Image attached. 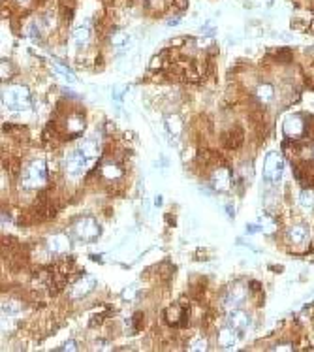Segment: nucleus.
Returning a JSON list of instances; mask_svg holds the SVG:
<instances>
[{
	"label": "nucleus",
	"mask_w": 314,
	"mask_h": 352,
	"mask_svg": "<svg viewBox=\"0 0 314 352\" xmlns=\"http://www.w3.org/2000/svg\"><path fill=\"white\" fill-rule=\"evenodd\" d=\"M85 130V119L81 115H72L66 119V132L70 134V138L79 136V134Z\"/></svg>",
	"instance_id": "obj_11"
},
{
	"label": "nucleus",
	"mask_w": 314,
	"mask_h": 352,
	"mask_svg": "<svg viewBox=\"0 0 314 352\" xmlns=\"http://www.w3.org/2000/svg\"><path fill=\"white\" fill-rule=\"evenodd\" d=\"M89 164H90V160H89L85 154L77 149L76 152H72V154H70V158H68V162H66V170H68L70 175L79 177V175H83V173H85V170L89 168Z\"/></svg>",
	"instance_id": "obj_6"
},
{
	"label": "nucleus",
	"mask_w": 314,
	"mask_h": 352,
	"mask_svg": "<svg viewBox=\"0 0 314 352\" xmlns=\"http://www.w3.org/2000/svg\"><path fill=\"white\" fill-rule=\"evenodd\" d=\"M166 126H168V132L173 134V136H179L181 134V121L177 117H172V121L168 119L166 121Z\"/></svg>",
	"instance_id": "obj_22"
},
{
	"label": "nucleus",
	"mask_w": 314,
	"mask_h": 352,
	"mask_svg": "<svg viewBox=\"0 0 314 352\" xmlns=\"http://www.w3.org/2000/svg\"><path fill=\"white\" fill-rule=\"evenodd\" d=\"M275 351H292V347L290 345H278V347H275Z\"/></svg>",
	"instance_id": "obj_28"
},
{
	"label": "nucleus",
	"mask_w": 314,
	"mask_h": 352,
	"mask_svg": "<svg viewBox=\"0 0 314 352\" xmlns=\"http://www.w3.org/2000/svg\"><path fill=\"white\" fill-rule=\"evenodd\" d=\"M109 42H111V46H115V48H123L124 44L128 42V34H126L124 30H117V32H113V34L109 36Z\"/></svg>",
	"instance_id": "obj_21"
},
{
	"label": "nucleus",
	"mask_w": 314,
	"mask_h": 352,
	"mask_svg": "<svg viewBox=\"0 0 314 352\" xmlns=\"http://www.w3.org/2000/svg\"><path fill=\"white\" fill-rule=\"evenodd\" d=\"M72 230H74V236H76L79 241H85V243L94 241V239H98L100 234H102L100 224H98L92 217H81V219H77L76 222H74Z\"/></svg>",
	"instance_id": "obj_2"
},
{
	"label": "nucleus",
	"mask_w": 314,
	"mask_h": 352,
	"mask_svg": "<svg viewBox=\"0 0 314 352\" xmlns=\"http://www.w3.org/2000/svg\"><path fill=\"white\" fill-rule=\"evenodd\" d=\"M219 343L220 347H224V349H231L235 343H237V335H235V330L233 328H222L219 332Z\"/></svg>",
	"instance_id": "obj_16"
},
{
	"label": "nucleus",
	"mask_w": 314,
	"mask_h": 352,
	"mask_svg": "<svg viewBox=\"0 0 314 352\" xmlns=\"http://www.w3.org/2000/svg\"><path fill=\"white\" fill-rule=\"evenodd\" d=\"M2 102L11 111H25L30 107V91L25 85L8 87L2 95Z\"/></svg>",
	"instance_id": "obj_1"
},
{
	"label": "nucleus",
	"mask_w": 314,
	"mask_h": 352,
	"mask_svg": "<svg viewBox=\"0 0 314 352\" xmlns=\"http://www.w3.org/2000/svg\"><path fill=\"white\" fill-rule=\"evenodd\" d=\"M256 232H262V224H248L247 226V234H256Z\"/></svg>",
	"instance_id": "obj_26"
},
{
	"label": "nucleus",
	"mask_w": 314,
	"mask_h": 352,
	"mask_svg": "<svg viewBox=\"0 0 314 352\" xmlns=\"http://www.w3.org/2000/svg\"><path fill=\"white\" fill-rule=\"evenodd\" d=\"M213 187L217 191H226L229 187V171L226 168H220L213 173Z\"/></svg>",
	"instance_id": "obj_15"
},
{
	"label": "nucleus",
	"mask_w": 314,
	"mask_h": 352,
	"mask_svg": "<svg viewBox=\"0 0 314 352\" xmlns=\"http://www.w3.org/2000/svg\"><path fill=\"white\" fill-rule=\"evenodd\" d=\"M243 300H245V286L233 285V286H229L226 296L222 298V305H224L226 309H235L239 303H243Z\"/></svg>",
	"instance_id": "obj_10"
},
{
	"label": "nucleus",
	"mask_w": 314,
	"mask_h": 352,
	"mask_svg": "<svg viewBox=\"0 0 314 352\" xmlns=\"http://www.w3.org/2000/svg\"><path fill=\"white\" fill-rule=\"evenodd\" d=\"M102 175H104V179H107V181H119V179L123 177V170H121V166L115 164V162H105L104 166H102Z\"/></svg>",
	"instance_id": "obj_13"
},
{
	"label": "nucleus",
	"mask_w": 314,
	"mask_h": 352,
	"mask_svg": "<svg viewBox=\"0 0 314 352\" xmlns=\"http://www.w3.org/2000/svg\"><path fill=\"white\" fill-rule=\"evenodd\" d=\"M226 320H228L229 328H233L235 332H245L250 326V316L245 311H239V309H229Z\"/></svg>",
	"instance_id": "obj_9"
},
{
	"label": "nucleus",
	"mask_w": 314,
	"mask_h": 352,
	"mask_svg": "<svg viewBox=\"0 0 314 352\" xmlns=\"http://www.w3.org/2000/svg\"><path fill=\"white\" fill-rule=\"evenodd\" d=\"M299 205L305 211H313L314 209V192L313 191H303L299 194Z\"/></svg>",
	"instance_id": "obj_19"
},
{
	"label": "nucleus",
	"mask_w": 314,
	"mask_h": 352,
	"mask_svg": "<svg viewBox=\"0 0 314 352\" xmlns=\"http://www.w3.org/2000/svg\"><path fill=\"white\" fill-rule=\"evenodd\" d=\"M90 38V29H89V25H81V27H77L74 30V40H76L77 46H85L87 42Z\"/></svg>",
	"instance_id": "obj_18"
},
{
	"label": "nucleus",
	"mask_w": 314,
	"mask_h": 352,
	"mask_svg": "<svg viewBox=\"0 0 314 352\" xmlns=\"http://www.w3.org/2000/svg\"><path fill=\"white\" fill-rule=\"evenodd\" d=\"M96 286V279L90 275H83L79 281H77L76 285L72 286V292H70V298L72 300H81V298H85L87 294H90L92 290H94Z\"/></svg>",
	"instance_id": "obj_8"
},
{
	"label": "nucleus",
	"mask_w": 314,
	"mask_h": 352,
	"mask_svg": "<svg viewBox=\"0 0 314 352\" xmlns=\"http://www.w3.org/2000/svg\"><path fill=\"white\" fill-rule=\"evenodd\" d=\"M79 151L92 162L96 156H98V145H96V142H92V140H85V142L79 145Z\"/></svg>",
	"instance_id": "obj_17"
},
{
	"label": "nucleus",
	"mask_w": 314,
	"mask_h": 352,
	"mask_svg": "<svg viewBox=\"0 0 314 352\" xmlns=\"http://www.w3.org/2000/svg\"><path fill=\"white\" fill-rule=\"evenodd\" d=\"M256 98L262 104H271L275 98V87L269 83H260L256 89Z\"/></svg>",
	"instance_id": "obj_14"
},
{
	"label": "nucleus",
	"mask_w": 314,
	"mask_h": 352,
	"mask_svg": "<svg viewBox=\"0 0 314 352\" xmlns=\"http://www.w3.org/2000/svg\"><path fill=\"white\" fill-rule=\"evenodd\" d=\"M58 351H77V343L76 341H66Z\"/></svg>",
	"instance_id": "obj_25"
},
{
	"label": "nucleus",
	"mask_w": 314,
	"mask_h": 352,
	"mask_svg": "<svg viewBox=\"0 0 314 352\" xmlns=\"http://www.w3.org/2000/svg\"><path fill=\"white\" fill-rule=\"evenodd\" d=\"M282 128H284V134L290 138V140H294V138H299V136H303L305 128H307V121H303V117L301 115H288L284 119V124H282Z\"/></svg>",
	"instance_id": "obj_5"
},
{
	"label": "nucleus",
	"mask_w": 314,
	"mask_h": 352,
	"mask_svg": "<svg viewBox=\"0 0 314 352\" xmlns=\"http://www.w3.org/2000/svg\"><path fill=\"white\" fill-rule=\"evenodd\" d=\"M47 181V166L44 160H34L23 173V187L25 189H38Z\"/></svg>",
	"instance_id": "obj_3"
},
{
	"label": "nucleus",
	"mask_w": 314,
	"mask_h": 352,
	"mask_svg": "<svg viewBox=\"0 0 314 352\" xmlns=\"http://www.w3.org/2000/svg\"><path fill=\"white\" fill-rule=\"evenodd\" d=\"M260 224H262V232H267V234H271V232L275 230V222L269 219V217H262V219H260Z\"/></svg>",
	"instance_id": "obj_23"
},
{
	"label": "nucleus",
	"mask_w": 314,
	"mask_h": 352,
	"mask_svg": "<svg viewBox=\"0 0 314 352\" xmlns=\"http://www.w3.org/2000/svg\"><path fill=\"white\" fill-rule=\"evenodd\" d=\"M309 228L305 226V224H295L292 228L288 230V239L292 241V243H305L307 239H309Z\"/></svg>",
	"instance_id": "obj_12"
},
{
	"label": "nucleus",
	"mask_w": 314,
	"mask_h": 352,
	"mask_svg": "<svg viewBox=\"0 0 314 352\" xmlns=\"http://www.w3.org/2000/svg\"><path fill=\"white\" fill-rule=\"evenodd\" d=\"M134 294H135V288H134V286H130L126 292H123V298H124V300H132Z\"/></svg>",
	"instance_id": "obj_27"
},
{
	"label": "nucleus",
	"mask_w": 314,
	"mask_h": 352,
	"mask_svg": "<svg viewBox=\"0 0 314 352\" xmlns=\"http://www.w3.org/2000/svg\"><path fill=\"white\" fill-rule=\"evenodd\" d=\"M45 245H47L49 252H53V254H66V252L72 251V241H70L64 234H53V236H49Z\"/></svg>",
	"instance_id": "obj_7"
},
{
	"label": "nucleus",
	"mask_w": 314,
	"mask_h": 352,
	"mask_svg": "<svg viewBox=\"0 0 314 352\" xmlns=\"http://www.w3.org/2000/svg\"><path fill=\"white\" fill-rule=\"evenodd\" d=\"M284 173V158L278 151L267 152L264 162V179L267 183H278Z\"/></svg>",
	"instance_id": "obj_4"
},
{
	"label": "nucleus",
	"mask_w": 314,
	"mask_h": 352,
	"mask_svg": "<svg viewBox=\"0 0 314 352\" xmlns=\"http://www.w3.org/2000/svg\"><path fill=\"white\" fill-rule=\"evenodd\" d=\"M188 349H190V351H205V349H207V341H205L203 337H201V339H196Z\"/></svg>",
	"instance_id": "obj_24"
},
{
	"label": "nucleus",
	"mask_w": 314,
	"mask_h": 352,
	"mask_svg": "<svg viewBox=\"0 0 314 352\" xmlns=\"http://www.w3.org/2000/svg\"><path fill=\"white\" fill-rule=\"evenodd\" d=\"M55 72H57L62 79H66L68 83H76V77H74V74H72V70H70L68 66H64V64L55 62Z\"/></svg>",
	"instance_id": "obj_20"
}]
</instances>
